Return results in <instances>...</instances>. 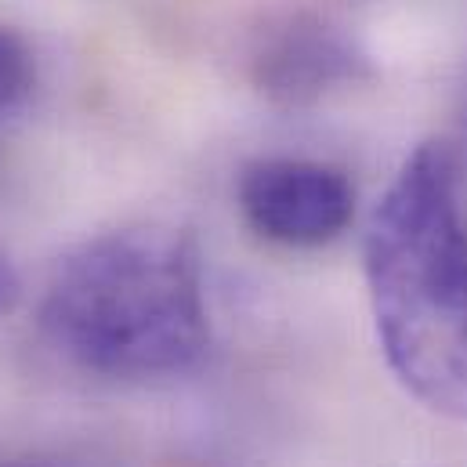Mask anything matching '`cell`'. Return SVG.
<instances>
[{
	"mask_svg": "<svg viewBox=\"0 0 467 467\" xmlns=\"http://www.w3.org/2000/svg\"><path fill=\"white\" fill-rule=\"evenodd\" d=\"M362 257L395 380L431 413L467 420V218L450 145L424 141L402 160Z\"/></svg>",
	"mask_w": 467,
	"mask_h": 467,
	"instance_id": "cell-1",
	"label": "cell"
},
{
	"mask_svg": "<svg viewBox=\"0 0 467 467\" xmlns=\"http://www.w3.org/2000/svg\"><path fill=\"white\" fill-rule=\"evenodd\" d=\"M33 84H36V62L29 44L15 29L0 26V119L26 106Z\"/></svg>",
	"mask_w": 467,
	"mask_h": 467,
	"instance_id": "cell-5",
	"label": "cell"
},
{
	"mask_svg": "<svg viewBox=\"0 0 467 467\" xmlns=\"http://www.w3.org/2000/svg\"><path fill=\"white\" fill-rule=\"evenodd\" d=\"M15 301H18V275H15L11 261L0 254V316H4V312H11V308H15Z\"/></svg>",
	"mask_w": 467,
	"mask_h": 467,
	"instance_id": "cell-6",
	"label": "cell"
},
{
	"mask_svg": "<svg viewBox=\"0 0 467 467\" xmlns=\"http://www.w3.org/2000/svg\"><path fill=\"white\" fill-rule=\"evenodd\" d=\"M0 467H18V464H0Z\"/></svg>",
	"mask_w": 467,
	"mask_h": 467,
	"instance_id": "cell-7",
	"label": "cell"
},
{
	"mask_svg": "<svg viewBox=\"0 0 467 467\" xmlns=\"http://www.w3.org/2000/svg\"><path fill=\"white\" fill-rule=\"evenodd\" d=\"M239 211L246 225L279 246H327L348 233L355 185L341 167L319 160L268 156L239 174Z\"/></svg>",
	"mask_w": 467,
	"mask_h": 467,
	"instance_id": "cell-3",
	"label": "cell"
},
{
	"mask_svg": "<svg viewBox=\"0 0 467 467\" xmlns=\"http://www.w3.org/2000/svg\"><path fill=\"white\" fill-rule=\"evenodd\" d=\"M40 330L62 358L109 380L196 369L211 345L196 243L167 225H130L73 246L44 286Z\"/></svg>",
	"mask_w": 467,
	"mask_h": 467,
	"instance_id": "cell-2",
	"label": "cell"
},
{
	"mask_svg": "<svg viewBox=\"0 0 467 467\" xmlns=\"http://www.w3.org/2000/svg\"><path fill=\"white\" fill-rule=\"evenodd\" d=\"M362 73L366 58L355 44L319 18H290L265 36L254 58V80L275 106H312Z\"/></svg>",
	"mask_w": 467,
	"mask_h": 467,
	"instance_id": "cell-4",
	"label": "cell"
}]
</instances>
